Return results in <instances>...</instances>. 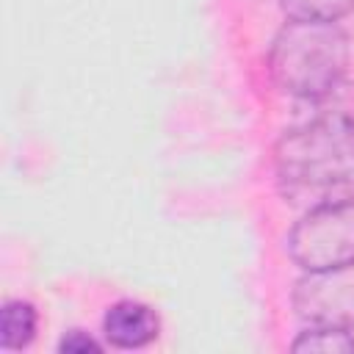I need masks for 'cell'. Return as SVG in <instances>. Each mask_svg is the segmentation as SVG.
Wrapping results in <instances>:
<instances>
[{
  "label": "cell",
  "instance_id": "1",
  "mask_svg": "<svg viewBox=\"0 0 354 354\" xmlns=\"http://www.w3.org/2000/svg\"><path fill=\"white\" fill-rule=\"evenodd\" d=\"M274 171L296 207L354 202V119L335 113L288 130L274 147Z\"/></svg>",
  "mask_w": 354,
  "mask_h": 354
},
{
  "label": "cell",
  "instance_id": "2",
  "mask_svg": "<svg viewBox=\"0 0 354 354\" xmlns=\"http://www.w3.org/2000/svg\"><path fill=\"white\" fill-rule=\"evenodd\" d=\"M348 66V36L335 22L290 19L274 36L268 72L274 83L304 100L329 94Z\"/></svg>",
  "mask_w": 354,
  "mask_h": 354
},
{
  "label": "cell",
  "instance_id": "3",
  "mask_svg": "<svg viewBox=\"0 0 354 354\" xmlns=\"http://www.w3.org/2000/svg\"><path fill=\"white\" fill-rule=\"evenodd\" d=\"M285 246L307 274L354 268V202L307 210L288 232Z\"/></svg>",
  "mask_w": 354,
  "mask_h": 354
},
{
  "label": "cell",
  "instance_id": "4",
  "mask_svg": "<svg viewBox=\"0 0 354 354\" xmlns=\"http://www.w3.org/2000/svg\"><path fill=\"white\" fill-rule=\"evenodd\" d=\"M351 268L310 274L296 285L293 304L310 324L354 329V277Z\"/></svg>",
  "mask_w": 354,
  "mask_h": 354
},
{
  "label": "cell",
  "instance_id": "5",
  "mask_svg": "<svg viewBox=\"0 0 354 354\" xmlns=\"http://www.w3.org/2000/svg\"><path fill=\"white\" fill-rule=\"evenodd\" d=\"M102 332H105L108 343L116 348H141L158 337L160 318L152 307L124 299V301H116L113 307H108V313L102 318Z\"/></svg>",
  "mask_w": 354,
  "mask_h": 354
},
{
  "label": "cell",
  "instance_id": "6",
  "mask_svg": "<svg viewBox=\"0 0 354 354\" xmlns=\"http://www.w3.org/2000/svg\"><path fill=\"white\" fill-rule=\"evenodd\" d=\"M36 324H39V315L30 301H22V299L8 301L0 310V346L6 351L25 348L36 335Z\"/></svg>",
  "mask_w": 354,
  "mask_h": 354
},
{
  "label": "cell",
  "instance_id": "7",
  "mask_svg": "<svg viewBox=\"0 0 354 354\" xmlns=\"http://www.w3.org/2000/svg\"><path fill=\"white\" fill-rule=\"evenodd\" d=\"M293 351H354V329L346 326H329V324H313L307 332H301L293 346Z\"/></svg>",
  "mask_w": 354,
  "mask_h": 354
},
{
  "label": "cell",
  "instance_id": "8",
  "mask_svg": "<svg viewBox=\"0 0 354 354\" xmlns=\"http://www.w3.org/2000/svg\"><path fill=\"white\" fill-rule=\"evenodd\" d=\"M288 19L304 22H337L354 11V0H279Z\"/></svg>",
  "mask_w": 354,
  "mask_h": 354
},
{
  "label": "cell",
  "instance_id": "9",
  "mask_svg": "<svg viewBox=\"0 0 354 354\" xmlns=\"http://www.w3.org/2000/svg\"><path fill=\"white\" fill-rule=\"evenodd\" d=\"M58 348H61L64 354H86V351H100V343H97L94 337H88L86 332L72 329V332H66V335L61 337Z\"/></svg>",
  "mask_w": 354,
  "mask_h": 354
}]
</instances>
